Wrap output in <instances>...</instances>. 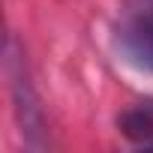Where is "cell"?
<instances>
[{"instance_id": "cell-1", "label": "cell", "mask_w": 153, "mask_h": 153, "mask_svg": "<svg viewBox=\"0 0 153 153\" xmlns=\"http://www.w3.org/2000/svg\"><path fill=\"white\" fill-rule=\"evenodd\" d=\"M6 75L12 81V99H15V114H18L21 132L30 138V144H39L36 135L42 132V111L36 105V93H33L30 78L24 72V60L18 57L15 36H9V42H6Z\"/></svg>"}, {"instance_id": "cell-2", "label": "cell", "mask_w": 153, "mask_h": 153, "mask_svg": "<svg viewBox=\"0 0 153 153\" xmlns=\"http://www.w3.org/2000/svg\"><path fill=\"white\" fill-rule=\"evenodd\" d=\"M117 126L132 144L153 150V99H141L123 108L117 114Z\"/></svg>"}, {"instance_id": "cell-3", "label": "cell", "mask_w": 153, "mask_h": 153, "mask_svg": "<svg viewBox=\"0 0 153 153\" xmlns=\"http://www.w3.org/2000/svg\"><path fill=\"white\" fill-rule=\"evenodd\" d=\"M135 42H138V48L144 51L147 63L153 66V15H147V21H144L141 33H135Z\"/></svg>"}]
</instances>
